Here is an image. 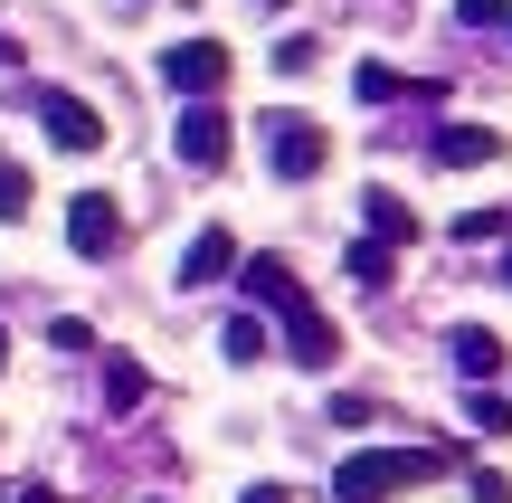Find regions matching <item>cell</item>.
<instances>
[{
	"label": "cell",
	"mask_w": 512,
	"mask_h": 503,
	"mask_svg": "<svg viewBox=\"0 0 512 503\" xmlns=\"http://www.w3.org/2000/svg\"><path fill=\"white\" fill-rule=\"evenodd\" d=\"M446 466H456L446 447H361V456H342L332 494H342V503H389V494H408V485H437Z\"/></svg>",
	"instance_id": "cell-1"
},
{
	"label": "cell",
	"mask_w": 512,
	"mask_h": 503,
	"mask_svg": "<svg viewBox=\"0 0 512 503\" xmlns=\"http://www.w3.org/2000/svg\"><path fill=\"white\" fill-rule=\"evenodd\" d=\"M332 162V133L323 124H313V114H266V171H275V181H313V171H323Z\"/></svg>",
	"instance_id": "cell-2"
},
{
	"label": "cell",
	"mask_w": 512,
	"mask_h": 503,
	"mask_svg": "<svg viewBox=\"0 0 512 503\" xmlns=\"http://www.w3.org/2000/svg\"><path fill=\"white\" fill-rule=\"evenodd\" d=\"M67 247L86 266H105L114 247H124V200H114V190H76L67 200Z\"/></svg>",
	"instance_id": "cell-3"
},
{
	"label": "cell",
	"mask_w": 512,
	"mask_h": 503,
	"mask_svg": "<svg viewBox=\"0 0 512 503\" xmlns=\"http://www.w3.org/2000/svg\"><path fill=\"white\" fill-rule=\"evenodd\" d=\"M162 76L190 95V105H200V95H219V86H228V48H219V38H181V48L162 57Z\"/></svg>",
	"instance_id": "cell-4"
},
{
	"label": "cell",
	"mask_w": 512,
	"mask_h": 503,
	"mask_svg": "<svg viewBox=\"0 0 512 503\" xmlns=\"http://www.w3.org/2000/svg\"><path fill=\"white\" fill-rule=\"evenodd\" d=\"M171 152H181L190 171H219V162H228V114H219V105L200 95V105L181 114V133H171Z\"/></svg>",
	"instance_id": "cell-5"
},
{
	"label": "cell",
	"mask_w": 512,
	"mask_h": 503,
	"mask_svg": "<svg viewBox=\"0 0 512 503\" xmlns=\"http://www.w3.org/2000/svg\"><path fill=\"white\" fill-rule=\"evenodd\" d=\"M38 124H48L57 152H95V143H105V114H95L86 95H48V105H38Z\"/></svg>",
	"instance_id": "cell-6"
},
{
	"label": "cell",
	"mask_w": 512,
	"mask_h": 503,
	"mask_svg": "<svg viewBox=\"0 0 512 503\" xmlns=\"http://www.w3.org/2000/svg\"><path fill=\"white\" fill-rule=\"evenodd\" d=\"M285 361H304V371H332V361H342V333H332L313 304H285Z\"/></svg>",
	"instance_id": "cell-7"
},
{
	"label": "cell",
	"mask_w": 512,
	"mask_h": 503,
	"mask_svg": "<svg viewBox=\"0 0 512 503\" xmlns=\"http://www.w3.org/2000/svg\"><path fill=\"white\" fill-rule=\"evenodd\" d=\"M228 276H238V238H228V228H200V238L181 247V285L200 295V285H228Z\"/></svg>",
	"instance_id": "cell-8"
},
{
	"label": "cell",
	"mask_w": 512,
	"mask_h": 503,
	"mask_svg": "<svg viewBox=\"0 0 512 503\" xmlns=\"http://www.w3.org/2000/svg\"><path fill=\"white\" fill-rule=\"evenodd\" d=\"M427 152H437L446 171H484V162H503V133H494V124H446Z\"/></svg>",
	"instance_id": "cell-9"
},
{
	"label": "cell",
	"mask_w": 512,
	"mask_h": 503,
	"mask_svg": "<svg viewBox=\"0 0 512 503\" xmlns=\"http://www.w3.org/2000/svg\"><path fill=\"white\" fill-rule=\"evenodd\" d=\"M238 285H247V304H266V314H285V304H304V285L285 276V257H238Z\"/></svg>",
	"instance_id": "cell-10"
},
{
	"label": "cell",
	"mask_w": 512,
	"mask_h": 503,
	"mask_svg": "<svg viewBox=\"0 0 512 503\" xmlns=\"http://www.w3.org/2000/svg\"><path fill=\"white\" fill-rule=\"evenodd\" d=\"M446 352H456V371H465V380H475V390H484V380H494V371H503V342H494V333H484V323H456V333H446Z\"/></svg>",
	"instance_id": "cell-11"
},
{
	"label": "cell",
	"mask_w": 512,
	"mask_h": 503,
	"mask_svg": "<svg viewBox=\"0 0 512 503\" xmlns=\"http://www.w3.org/2000/svg\"><path fill=\"white\" fill-rule=\"evenodd\" d=\"M361 219H370V238H380V247H408V238H418V209H408L399 190H370Z\"/></svg>",
	"instance_id": "cell-12"
},
{
	"label": "cell",
	"mask_w": 512,
	"mask_h": 503,
	"mask_svg": "<svg viewBox=\"0 0 512 503\" xmlns=\"http://www.w3.org/2000/svg\"><path fill=\"white\" fill-rule=\"evenodd\" d=\"M342 276L361 285V295H380V285L399 276V247H380V238H361V247H351V257H342Z\"/></svg>",
	"instance_id": "cell-13"
},
{
	"label": "cell",
	"mask_w": 512,
	"mask_h": 503,
	"mask_svg": "<svg viewBox=\"0 0 512 503\" xmlns=\"http://www.w3.org/2000/svg\"><path fill=\"white\" fill-rule=\"evenodd\" d=\"M219 352L238 361V371H247V361H266V314H228L219 323Z\"/></svg>",
	"instance_id": "cell-14"
},
{
	"label": "cell",
	"mask_w": 512,
	"mask_h": 503,
	"mask_svg": "<svg viewBox=\"0 0 512 503\" xmlns=\"http://www.w3.org/2000/svg\"><path fill=\"white\" fill-rule=\"evenodd\" d=\"M465 418H475L484 437H512V399L503 390H475V399H465Z\"/></svg>",
	"instance_id": "cell-15"
},
{
	"label": "cell",
	"mask_w": 512,
	"mask_h": 503,
	"mask_svg": "<svg viewBox=\"0 0 512 503\" xmlns=\"http://www.w3.org/2000/svg\"><path fill=\"white\" fill-rule=\"evenodd\" d=\"M143 390H152V380H143V361H114V371H105V399H114V409H133Z\"/></svg>",
	"instance_id": "cell-16"
},
{
	"label": "cell",
	"mask_w": 512,
	"mask_h": 503,
	"mask_svg": "<svg viewBox=\"0 0 512 503\" xmlns=\"http://www.w3.org/2000/svg\"><path fill=\"white\" fill-rule=\"evenodd\" d=\"M0 219H29V171L0 162Z\"/></svg>",
	"instance_id": "cell-17"
},
{
	"label": "cell",
	"mask_w": 512,
	"mask_h": 503,
	"mask_svg": "<svg viewBox=\"0 0 512 503\" xmlns=\"http://www.w3.org/2000/svg\"><path fill=\"white\" fill-rule=\"evenodd\" d=\"M503 228H512L503 209H465V219H456V238H465V247H484V238H503Z\"/></svg>",
	"instance_id": "cell-18"
},
{
	"label": "cell",
	"mask_w": 512,
	"mask_h": 503,
	"mask_svg": "<svg viewBox=\"0 0 512 503\" xmlns=\"http://www.w3.org/2000/svg\"><path fill=\"white\" fill-rule=\"evenodd\" d=\"M48 342H57V352H95V323H76V314H57V323H48Z\"/></svg>",
	"instance_id": "cell-19"
},
{
	"label": "cell",
	"mask_w": 512,
	"mask_h": 503,
	"mask_svg": "<svg viewBox=\"0 0 512 503\" xmlns=\"http://www.w3.org/2000/svg\"><path fill=\"white\" fill-rule=\"evenodd\" d=\"M351 86H361V95H370V105H389V95H399V76H389V67H380V57H370V67H361V76H351Z\"/></svg>",
	"instance_id": "cell-20"
},
{
	"label": "cell",
	"mask_w": 512,
	"mask_h": 503,
	"mask_svg": "<svg viewBox=\"0 0 512 503\" xmlns=\"http://www.w3.org/2000/svg\"><path fill=\"white\" fill-rule=\"evenodd\" d=\"M456 19L465 29H494V19H512V0H456Z\"/></svg>",
	"instance_id": "cell-21"
},
{
	"label": "cell",
	"mask_w": 512,
	"mask_h": 503,
	"mask_svg": "<svg viewBox=\"0 0 512 503\" xmlns=\"http://www.w3.org/2000/svg\"><path fill=\"white\" fill-rule=\"evenodd\" d=\"M313 57H323V48H313V38H285V48H275V76H304Z\"/></svg>",
	"instance_id": "cell-22"
},
{
	"label": "cell",
	"mask_w": 512,
	"mask_h": 503,
	"mask_svg": "<svg viewBox=\"0 0 512 503\" xmlns=\"http://www.w3.org/2000/svg\"><path fill=\"white\" fill-rule=\"evenodd\" d=\"M475 503H512V485H503V475H494V466H484V475H475Z\"/></svg>",
	"instance_id": "cell-23"
},
{
	"label": "cell",
	"mask_w": 512,
	"mask_h": 503,
	"mask_svg": "<svg viewBox=\"0 0 512 503\" xmlns=\"http://www.w3.org/2000/svg\"><path fill=\"white\" fill-rule=\"evenodd\" d=\"M238 503H294V494H285V485H247Z\"/></svg>",
	"instance_id": "cell-24"
},
{
	"label": "cell",
	"mask_w": 512,
	"mask_h": 503,
	"mask_svg": "<svg viewBox=\"0 0 512 503\" xmlns=\"http://www.w3.org/2000/svg\"><path fill=\"white\" fill-rule=\"evenodd\" d=\"M19 503H57V494H19Z\"/></svg>",
	"instance_id": "cell-25"
},
{
	"label": "cell",
	"mask_w": 512,
	"mask_h": 503,
	"mask_svg": "<svg viewBox=\"0 0 512 503\" xmlns=\"http://www.w3.org/2000/svg\"><path fill=\"white\" fill-rule=\"evenodd\" d=\"M503 285H512V247H503Z\"/></svg>",
	"instance_id": "cell-26"
},
{
	"label": "cell",
	"mask_w": 512,
	"mask_h": 503,
	"mask_svg": "<svg viewBox=\"0 0 512 503\" xmlns=\"http://www.w3.org/2000/svg\"><path fill=\"white\" fill-rule=\"evenodd\" d=\"M256 10H285V0H256Z\"/></svg>",
	"instance_id": "cell-27"
},
{
	"label": "cell",
	"mask_w": 512,
	"mask_h": 503,
	"mask_svg": "<svg viewBox=\"0 0 512 503\" xmlns=\"http://www.w3.org/2000/svg\"><path fill=\"white\" fill-rule=\"evenodd\" d=\"M0 361H10V333H0Z\"/></svg>",
	"instance_id": "cell-28"
},
{
	"label": "cell",
	"mask_w": 512,
	"mask_h": 503,
	"mask_svg": "<svg viewBox=\"0 0 512 503\" xmlns=\"http://www.w3.org/2000/svg\"><path fill=\"white\" fill-rule=\"evenodd\" d=\"M0 503H10V494H0Z\"/></svg>",
	"instance_id": "cell-29"
}]
</instances>
